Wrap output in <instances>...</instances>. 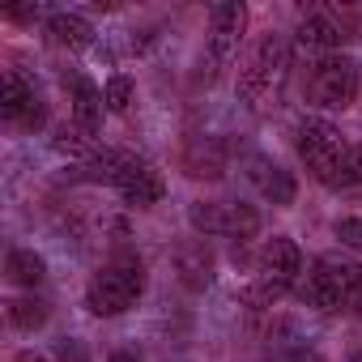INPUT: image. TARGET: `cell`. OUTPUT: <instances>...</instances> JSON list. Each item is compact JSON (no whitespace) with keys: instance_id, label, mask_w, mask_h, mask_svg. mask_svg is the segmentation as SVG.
<instances>
[{"instance_id":"cell-15","label":"cell","mask_w":362,"mask_h":362,"mask_svg":"<svg viewBox=\"0 0 362 362\" xmlns=\"http://www.w3.org/2000/svg\"><path fill=\"white\" fill-rule=\"evenodd\" d=\"M184 166H188V175H197V179H222L226 175V145L218 141V136H192L188 145H184Z\"/></svg>"},{"instance_id":"cell-19","label":"cell","mask_w":362,"mask_h":362,"mask_svg":"<svg viewBox=\"0 0 362 362\" xmlns=\"http://www.w3.org/2000/svg\"><path fill=\"white\" fill-rule=\"evenodd\" d=\"M103 98H107V111H111V115H128V107H132V81L115 73V77L103 86Z\"/></svg>"},{"instance_id":"cell-14","label":"cell","mask_w":362,"mask_h":362,"mask_svg":"<svg viewBox=\"0 0 362 362\" xmlns=\"http://www.w3.org/2000/svg\"><path fill=\"white\" fill-rule=\"evenodd\" d=\"M69 107H73V119H77L81 132H98L103 111H107V98H103V90H98L90 77L77 73V77L69 81Z\"/></svg>"},{"instance_id":"cell-8","label":"cell","mask_w":362,"mask_h":362,"mask_svg":"<svg viewBox=\"0 0 362 362\" xmlns=\"http://www.w3.org/2000/svg\"><path fill=\"white\" fill-rule=\"evenodd\" d=\"M188 222L201 239H252L260 235V209L247 201H192Z\"/></svg>"},{"instance_id":"cell-10","label":"cell","mask_w":362,"mask_h":362,"mask_svg":"<svg viewBox=\"0 0 362 362\" xmlns=\"http://www.w3.org/2000/svg\"><path fill=\"white\" fill-rule=\"evenodd\" d=\"M243 175H247V184H252L269 205H277V209L294 205V197H298L294 175H290L277 158H269V153H247V158H243Z\"/></svg>"},{"instance_id":"cell-21","label":"cell","mask_w":362,"mask_h":362,"mask_svg":"<svg viewBox=\"0 0 362 362\" xmlns=\"http://www.w3.org/2000/svg\"><path fill=\"white\" fill-rule=\"evenodd\" d=\"M332 235H337V243H341L345 252L362 256V218H337Z\"/></svg>"},{"instance_id":"cell-6","label":"cell","mask_w":362,"mask_h":362,"mask_svg":"<svg viewBox=\"0 0 362 362\" xmlns=\"http://www.w3.org/2000/svg\"><path fill=\"white\" fill-rule=\"evenodd\" d=\"M303 247L290 239V235H273L264 247H260V260H256V286H252V303L260 307H273L281 303L294 286H303Z\"/></svg>"},{"instance_id":"cell-13","label":"cell","mask_w":362,"mask_h":362,"mask_svg":"<svg viewBox=\"0 0 362 362\" xmlns=\"http://www.w3.org/2000/svg\"><path fill=\"white\" fill-rule=\"evenodd\" d=\"M345 39H349V35H345L328 13H320V9L303 13V18H298V26H294V43H298V47H311V52H324V56L341 52V43H345Z\"/></svg>"},{"instance_id":"cell-11","label":"cell","mask_w":362,"mask_h":362,"mask_svg":"<svg viewBox=\"0 0 362 362\" xmlns=\"http://www.w3.org/2000/svg\"><path fill=\"white\" fill-rule=\"evenodd\" d=\"M0 119L13 124V128H22V132L43 128V98L18 73H5V81H0Z\"/></svg>"},{"instance_id":"cell-20","label":"cell","mask_w":362,"mask_h":362,"mask_svg":"<svg viewBox=\"0 0 362 362\" xmlns=\"http://www.w3.org/2000/svg\"><path fill=\"white\" fill-rule=\"evenodd\" d=\"M337 188H362V141H349V153H345Z\"/></svg>"},{"instance_id":"cell-4","label":"cell","mask_w":362,"mask_h":362,"mask_svg":"<svg viewBox=\"0 0 362 362\" xmlns=\"http://www.w3.org/2000/svg\"><path fill=\"white\" fill-rule=\"evenodd\" d=\"M90 166H98V175L107 179V184H111L128 205H136V209H149V205H158V201L166 197V179H162V170H158L149 158H141V153L103 149V153L90 158Z\"/></svg>"},{"instance_id":"cell-2","label":"cell","mask_w":362,"mask_h":362,"mask_svg":"<svg viewBox=\"0 0 362 362\" xmlns=\"http://www.w3.org/2000/svg\"><path fill=\"white\" fill-rule=\"evenodd\" d=\"M303 307L320 311V315H337V311H362V264L345 260V256H315L311 269L303 273L298 286Z\"/></svg>"},{"instance_id":"cell-23","label":"cell","mask_w":362,"mask_h":362,"mask_svg":"<svg viewBox=\"0 0 362 362\" xmlns=\"http://www.w3.org/2000/svg\"><path fill=\"white\" fill-rule=\"evenodd\" d=\"M13 362H52V354H43V349H18Z\"/></svg>"},{"instance_id":"cell-9","label":"cell","mask_w":362,"mask_h":362,"mask_svg":"<svg viewBox=\"0 0 362 362\" xmlns=\"http://www.w3.org/2000/svg\"><path fill=\"white\" fill-rule=\"evenodd\" d=\"M243 26H247V5H243V0L214 5V13H209V39H205V60H201V81L205 86L218 81V73L239 56Z\"/></svg>"},{"instance_id":"cell-25","label":"cell","mask_w":362,"mask_h":362,"mask_svg":"<svg viewBox=\"0 0 362 362\" xmlns=\"http://www.w3.org/2000/svg\"><path fill=\"white\" fill-rule=\"evenodd\" d=\"M354 362H362V354H358V358H354Z\"/></svg>"},{"instance_id":"cell-16","label":"cell","mask_w":362,"mask_h":362,"mask_svg":"<svg viewBox=\"0 0 362 362\" xmlns=\"http://www.w3.org/2000/svg\"><path fill=\"white\" fill-rule=\"evenodd\" d=\"M5 277L13 281V286H22V290H39L43 281H47V260L35 252V247H9L5 252Z\"/></svg>"},{"instance_id":"cell-5","label":"cell","mask_w":362,"mask_h":362,"mask_svg":"<svg viewBox=\"0 0 362 362\" xmlns=\"http://www.w3.org/2000/svg\"><path fill=\"white\" fill-rule=\"evenodd\" d=\"M294 145H298V162L307 166V175L315 179V184L337 188L345 153H349V136L324 115H303L298 132H294Z\"/></svg>"},{"instance_id":"cell-7","label":"cell","mask_w":362,"mask_h":362,"mask_svg":"<svg viewBox=\"0 0 362 362\" xmlns=\"http://www.w3.org/2000/svg\"><path fill=\"white\" fill-rule=\"evenodd\" d=\"M358 86H362L358 60L345 56V52H332V56H320L311 64V73H307V103L315 111H345V107H354Z\"/></svg>"},{"instance_id":"cell-12","label":"cell","mask_w":362,"mask_h":362,"mask_svg":"<svg viewBox=\"0 0 362 362\" xmlns=\"http://www.w3.org/2000/svg\"><path fill=\"white\" fill-rule=\"evenodd\" d=\"M214 269H218V260H214V252H209L205 239H184V243L170 252L175 281L184 286V290H192V294H201V290L214 286Z\"/></svg>"},{"instance_id":"cell-18","label":"cell","mask_w":362,"mask_h":362,"mask_svg":"<svg viewBox=\"0 0 362 362\" xmlns=\"http://www.w3.org/2000/svg\"><path fill=\"white\" fill-rule=\"evenodd\" d=\"M5 320H9V328H18V332H35V328H43L47 324V303L43 298H9L5 303Z\"/></svg>"},{"instance_id":"cell-24","label":"cell","mask_w":362,"mask_h":362,"mask_svg":"<svg viewBox=\"0 0 362 362\" xmlns=\"http://www.w3.org/2000/svg\"><path fill=\"white\" fill-rule=\"evenodd\" d=\"M111 362H145V358H141V354H132V349H115V354H111Z\"/></svg>"},{"instance_id":"cell-1","label":"cell","mask_w":362,"mask_h":362,"mask_svg":"<svg viewBox=\"0 0 362 362\" xmlns=\"http://www.w3.org/2000/svg\"><path fill=\"white\" fill-rule=\"evenodd\" d=\"M286 77H290V43L269 30V35H260V39L252 43V52L243 56L235 94H239L252 111H269V107H277V98H281V90H286Z\"/></svg>"},{"instance_id":"cell-17","label":"cell","mask_w":362,"mask_h":362,"mask_svg":"<svg viewBox=\"0 0 362 362\" xmlns=\"http://www.w3.org/2000/svg\"><path fill=\"white\" fill-rule=\"evenodd\" d=\"M47 35H52L60 47H69V52H86V47L94 43V26H90L81 13H69V9H60V13L47 18Z\"/></svg>"},{"instance_id":"cell-3","label":"cell","mask_w":362,"mask_h":362,"mask_svg":"<svg viewBox=\"0 0 362 362\" xmlns=\"http://www.w3.org/2000/svg\"><path fill=\"white\" fill-rule=\"evenodd\" d=\"M145 286H149V273H145L141 256H115V260H107V264L90 277V286H86V307H90V315H98V320H115V315L132 311V307L145 298Z\"/></svg>"},{"instance_id":"cell-22","label":"cell","mask_w":362,"mask_h":362,"mask_svg":"<svg viewBox=\"0 0 362 362\" xmlns=\"http://www.w3.org/2000/svg\"><path fill=\"white\" fill-rule=\"evenodd\" d=\"M60 362H86L81 341H64V345H60Z\"/></svg>"}]
</instances>
